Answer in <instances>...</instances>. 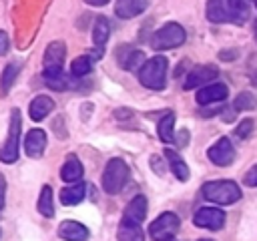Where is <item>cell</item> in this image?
I'll use <instances>...</instances> for the list:
<instances>
[{"instance_id":"6da1fadb","label":"cell","mask_w":257,"mask_h":241,"mask_svg":"<svg viewBox=\"0 0 257 241\" xmlns=\"http://www.w3.org/2000/svg\"><path fill=\"white\" fill-rule=\"evenodd\" d=\"M249 16H251L249 0H209L207 2V18L211 22L245 24Z\"/></svg>"},{"instance_id":"7a4b0ae2","label":"cell","mask_w":257,"mask_h":241,"mask_svg":"<svg viewBox=\"0 0 257 241\" xmlns=\"http://www.w3.org/2000/svg\"><path fill=\"white\" fill-rule=\"evenodd\" d=\"M64 58H66V44L60 40L50 42L42 56V76H44L46 84L56 90H62L66 86V80L62 74Z\"/></svg>"},{"instance_id":"3957f363","label":"cell","mask_w":257,"mask_h":241,"mask_svg":"<svg viewBox=\"0 0 257 241\" xmlns=\"http://www.w3.org/2000/svg\"><path fill=\"white\" fill-rule=\"evenodd\" d=\"M167 68H169V60L161 54L149 58L141 70H139V82L151 90H163L165 82H167Z\"/></svg>"},{"instance_id":"277c9868","label":"cell","mask_w":257,"mask_h":241,"mask_svg":"<svg viewBox=\"0 0 257 241\" xmlns=\"http://www.w3.org/2000/svg\"><path fill=\"white\" fill-rule=\"evenodd\" d=\"M201 193L215 205H233L241 199V189L233 181H209L203 185Z\"/></svg>"},{"instance_id":"5b68a950","label":"cell","mask_w":257,"mask_h":241,"mask_svg":"<svg viewBox=\"0 0 257 241\" xmlns=\"http://www.w3.org/2000/svg\"><path fill=\"white\" fill-rule=\"evenodd\" d=\"M128 181V165L122 159H110L102 173V189L108 195H116Z\"/></svg>"},{"instance_id":"8992f818","label":"cell","mask_w":257,"mask_h":241,"mask_svg":"<svg viewBox=\"0 0 257 241\" xmlns=\"http://www.w3.org/2000/svg\"><path fill=\"white\" fill-rule=\"evenodd\" d=\"M185 38H187V34L181 24L167 22L151 36V46H153V50H169V48L181 46L185 42Z\"/></svg>"},{"instance_id":"52a82bcc","label":"cell","mask_w":257,"mask_h":241,"mask_svg":"<svg viewBox=\"0 0 257 241\" xmlns=\"http://www.w3.org/2000/svg\"><path fill=\"white\" fill-rule=\"evenodd\" d=\"M20 127H22V120H20V112L18 108H12L10 110V123H8V135H6V141L0 145V161L2 163H14L18 159V143H20Z\"/></svg>"},{"instance_id":"ba28073f","label":"cell","mask_w":257,"mask_h":241,"mask_svg":"<svg viewBox=\"0 0 257 241\" xmlns=\"http://www.w3.org/2000/svg\"><path fill=\"white\" fill-rule=\"evenodd\" d=\"M179 225H181V221L175 213H163L149 225V235L155 241H169L177 235Z\"/></svg>"},{"instance_id":"9c48e42d","label":"cell","mask_w":257,"mask_h":241,"mask_svg":"<svg viewBox=\"0 0 257 241\" xmlns=\"http://www.w3.org/2000/svg\"><path fill=\"white\" fill-rule=\"evenodd\" d=\"M193 223L201 229H209V231H219L225 225V213L217 207H201L195 217Z\"/></svg>"},{"instance_id":"30bf717a","label":"cell","mask_w":257,"mask_h":241,"mask_svg":"<svg viewBox=\"0 0 257 241\" xmlns=\"http://www.w3.org/2000/svg\"><path fill=\"white\" fill-rule=\"evenodd\" d=\"M217 76H219V68L213 66V64L195 66V68L187 74V78H185V82H183V88H185V90H191V88H197V86H201V84L207 86V82L215 80Z\"/></svg>"},{"instance_id":"8fae6325","label":"cell","mask_w":257,"mask_h":241,"mask_svg":"<svg viewBox=\"0 0 257 241\" xmlns=\"http://www.w3.org/2000/svg\"><path fill=\"white\" fill-rule=\"evenodd\" d=\"M207 157H209L215 165L227 167V165H231L233 159H235V147H233V143H231L227 137H221L217 143H213V145L209 147Z\"/></svg>"},{"instance_id":"7c38bea8","label":"cell","mask_w":257,"mask_h":241,"mask_svg":"<svg viewBox=\"0 0 257 241\" xmlns=\"http://www.w3.org/2000/svg\"><path fill=\"white\" fill-rule=\"evenodd\" d=\"M227 96H229V88L223 82H213V84H207V86L199 88V92H197L195 98H197V102L201 106H207V104L223 102Z\"/></svg>"},{"instance_id":"4fadbf2b","label":"cell","mask_w":257,"mask_h":241,"mask_svg":"<svg viewBox=\"0 0 257 241\" xmlns=\"http://www.w3.org/2000/svg\"><path fill=\"white\" fill-rule=\"evenodd\" d=\"M44 147H46V133L42 129H32V131L26 133V137H24V151H26L28 157H32V159L42 157Z\"/></svg>"},{"instance_id":"5bb4252c","label":"cell","mask_w":257,"mask_h":241,"mask_svg":"<svg viewBox=\"0 0 257 241\" xmlns=\"http://www.w3.org/2000/svg\"><path fill=\"white\" fill-rule=\"evenodd\" d=\"M116 56H118V64L124 70H141V66L147 62L145 54L137 48H131V46H120Z\"/></svg>"},{"instance_id":"9a60e30c","label":"cell","mask_w":257,"mask_h":241,"mask_svg":"<svg viewBox=\"0 0 257 241\" xmlns=\"http://www.w3.org/2000/svg\"><path fill=\"white\" fill-rule=\"evenodd\" d=\"M145 217H147V199H145V195H137L126 205L122 221L133 223V225H141L145 221Z\"/></svg>"},{"instance_id":"2e32d148","label":"cell","mask_w":257,"mask_h":241,"mask_svg":"<svg viewBox=\"0 0 257 241\" xmlns=\"http://www.w3.org/2000/svg\"><path fill=\"white\" fill-rule=\"evenodd\" d=\"M151 0H116V6H114V14L122 20H128V18H135L139 16L141 12H145V8L149 6Z\"/></svg>"},{"instance_id":"e0dca14e","label":"cell","mask_w":257,"mask_h":241,"mask_svg":"<svg viewBox=\"0 0 257 241\" xmlns=\"http://www.w3.org/2000/svg\"><path fill=\"white\" fill-rule=\"evenodd\" d=\"M58 237L64 241H86L88 229L76 221H62L58 225Z\"/></svg>"},{"instance_id":"ac0fdd59","label":"cell","mask_w":257,"mask_h":241,"mask_svg":"<svg viewBox=\"0 0 257 241\" xmlns=\"http://www.w3.org/2000/svg\"><path fill=\"white\" fill-rule=\"evenodd\" d=\"M52 110H54V100L48 98V96H44V94H38V96L30 102V106H28V114H30L32 120H42V118H46Z\"/></svg>"},{"instance_id":"d6986e66","label":"cell","mask_w":257,"mask_h":241,"mask_svg":"<svg viewBox=\"0 0 257 241\" xmlns=\"http://www.w3.org/2000/svg\"><path fill=\"white\" fill-rule=\"evenodd\" d=\"M82 173H84V169H82V163L76 159V155H68L62 169H60L62 181L64 183H78L82 179Z\"/></svg>"},{"instance_id":"ffe728a7","label":"cell","mask_w":257,"mask_h":241,"mask_svg":"<svg viewBox=\"0 0 257 241\" xmlns=\"http://www.w3.org/2000/svg\"><path fill=\"white\" fill-rule=\"evenodd\" d=\"M165 159H167V163H169L173 175H175L179 181H187V179H189V167H187V163L181 159V155H179L177 151L167 149V151H165Z\"/></svg>"},{"instance_id":"44dd1931","label":"cell","mask_w":257,"mask_h":241,"mask_svg":"<svg viewBox=\"0 0 257 241\" xmlns=\"http://www.w3.org/2000/svg\"><path fill=\"white\" fill-rule=\"evenodd\" d=\"M108 36H110V22H108V18L106 16H96L94 24H92V42L98 48H102L106 44Z\"/></svg>"},{"instance_id":"7402d4cb","label":"cell","mask_w":257,"mask_h":241,"mask_svg":"<svg viewBox=\"0 0 257 241\" xmlns=\"http://www.w3.org/2000/svg\"><path fill=\"white\" fill-rule=\"evenodd\" d=\"M84 191H86V187H84L82 181H80V183H74V185H70V187H64V189L60 191V201H62V205H68V207L78 205V203L84 199Z\"/></svg>"},{"instance_id":"603a6c76","label":"cell","mask_w":257,"mask_h":241,"mask_svg":"<svg viewBox=\"0 0 257 241\" xmlns=\"http://www.w3.org/2000/svg\"><path fill=\"white\" fill-rule=\"evenodd\" d=\"M116 239H118V241H145V233H143L141 225H133V223L122 221V223L118 225Z\"/></svg>"},{"instance_id":"cb8c5ba5","label":"cell","mask_w":257,"mask_h":241,"mask_svg":"<svg viewBox=\"0 0 257 241\" xmlns=\"http://www.w3.org/2000/svg\"><path fill=\"white\" fill-rule=\"evenodd\" d=\"M157 133H159V139H161L163 143H173V141H175V114H173V112H167V114L159 120Z\"/></svg>"},{"instance_id":"d4e9b609","label":"cell","mask_w":257,"mask_h":241,"mask_svg":"<svg viewBox=\"0 0 257 241\" xmlns=\"http://www.w3.org/2000/svg\"><path fill=\"white\" fill-rule=\"evenodd\" d=\"M18 72H20V62H10V64L4 66L2 76H0V92L2 94H6L10 90V86L14 84L16 76H18Z\"/></svg>"},{"instance_id":"484cf974","label":"cell","mask_w":257,"mask_h":241,"mask_svg":"<svg viewBox=\"0 0 257 241\" xmlns=\"http://www.w3.org/2000/svg\"><path fill=\"white\" fill-rule=\"evenodd\" d=\"M38 213L42 215V217H52L54 215V205H52V189H50V185H44L42 189H40V197H38Z\"/></svg>"},{"instance_id":"4316f807","label":"cell","mask_w":257,"mask_h":241,"mask_svg":"<svg viewBox=\"0 0 257 241\" xmlns=\"http://www.w3.org/2000/svg\"><path fill=\"white\" fill-rule=\"evenodd\" d=\"M90 70H92V58H90L88 54L76 56V58L72 60V64H70V72H72V76H78V78L86 76Z\"/></svg>"},{"instance_id":"83f0119b","label":"cell","mask_w":257,"mask_h":241,"mask_svg":"<svg viewBox=\"0 0 257 241\" xmlns=\"http://www.w3.org/2000/svg\"><path fill=\"white\" fill-rule=\"evenodd\" d=\"M233 106H235V110H253V108L257 106V98H255L251 92H241V94L235 98Z\"/></svg>"},{"instance_id":"f1b7e54d","label":"cell","mask_w":257,"mask_h":241,"mask_svg":"<svg viewBox=\"0 0 257 241\" xmlns=\"http://www.w3.org/2000/svg\"><path fill=\"white\" fill-rule=\"evenodd\" d=\"M251 131H253V120H251V118H245V120H241V123L237 125L235 135H237L239 139H245V137L251 135Z\"/></svg>"},{"instance_id":"f546056e","label":"cell","mask_w":257,"mask_h":241,"mask_svg":"<svg viewBox=\"0 0 257 241\" xmlns=\"http://www.w3.org/2000/svg\"><path fill=\"white\" fill-rule=\"evenodd\" d=\"M243 183H245L247 187H257V165H253V167H251V169L245 173Z\"/></svg>"},{"instance_id":"4dcf8cb0","label":"cell","mask_w":257,"mask_h":241,"mask_svg":"<svg viewBox=\"0 0 257 241\" xmlns=\"http://www.w3.org/2000/svg\"><path fill=\"white\" fill-rule=\"evenodd\" d=\"M8 34L4 32V30H0V56H4L6 52H8Z\"/></svg>"},{"instance_id":"1f68e13d","label":"cell","mask_w":257,"mask_h":241,"mask_svg":"<svg viewBox=\"0 0 257 241\" xmlns=\"http://www.w3.org/2000/svg\"><path fill=\"white\" fill-rule=\"evenodd\" d=\"M4 191H6V181H4V177H2V173H0V211H2V207H4Z\"/></svg>"},{"instance_id":"d6a6232c","label":"cell","mask_w":257,"mask_h":241,"mask_svg":"<svg viewBox=\"0 0 257 241\" xmlns=\"http://www.w3.org/2000/svg\"><path fill=\"white\" fill-rule=\"evenodd\" d=\"M86 4H92V6H104L108 0H84Z\"/></svg>"},{"instance_id":"836d02e7","label":"cell","mask_w":257,"mask_h":241,"mask_svg":"<svg viewBox=\"0 0 257 241\" xmlns=\"http://www.w3.org/2000/svg\"><path fill=\"white\" fill-rule=\"evenodd\" d=\"M237 52H221V58H235Z\"/></svg>"},{"instance_id":"e575fe53","label":"cell","mask_w":257,"mask_h":241,"mask_svg":"<svg viewBox=\"0 0 257 241\" xmlns=\"http://www.w3.org/2000/svg\"><path fill=\"white\" fill-rule=\"evenodd\" d=\"M253 2H255V4H257V0H253Z\"/></svg>"}]
</instances>
